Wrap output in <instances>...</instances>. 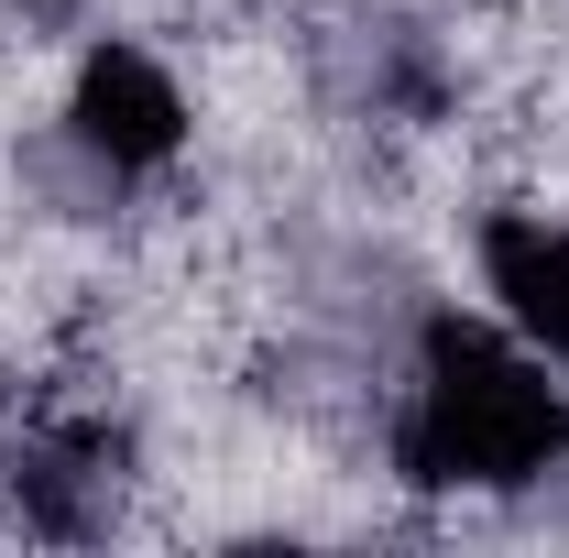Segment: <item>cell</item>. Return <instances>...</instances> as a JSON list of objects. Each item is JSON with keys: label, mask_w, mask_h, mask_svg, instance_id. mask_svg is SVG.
I'll return each instance as SVG.
<instances>
[{"label": "cell", "mask_w": 569, "mask_h": 558, "mask_svg": "<svg viewBox=\"0 0 569 558\" xmlns=\"http://www.w3.org/2000/svg\"><path fill=\"white\" fill-rule=\"evenodd\" d=\"M395 460L427 492H515L569 460V395L548 383L537 350L493 340L471 318H427Z\"/></svg>", "instance_id": "obj_1"}, {"label": "cell", "mask_w": 569, "mask_h": 558, "mask_svg": "<svg viewBox=\"0 0 569 558\" xmlns=\"http://www.w3.org/2000/svg\"><path fill=\"white\" fill-rule=\"evenodd\" d=\"M77 142L99 153V165H176V142H187V99H176V77L132 56V44H99L88 67H77V99H67Z\"/></svg>", "instance_id": "obj_2"}, {"label": "cell", "mask_w": 569, "mask_h": 558, "mask_svg": "<svg viewBox=\"0 0 569 558\" xmlns=\"http://www.w3.org/2000/svg\"><path fill=\"white\" fill-rule=\"evenodd\" d=\"M482 275H493L503 318L548 350V361H569V230H559V219L503 209L493 230H482Z\"/></svg>", "instance_id": "obj_3"}]
</instances>
